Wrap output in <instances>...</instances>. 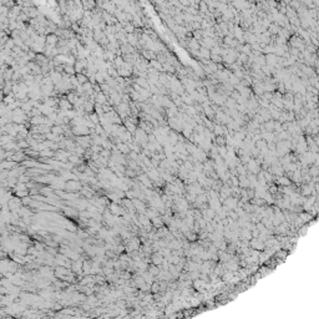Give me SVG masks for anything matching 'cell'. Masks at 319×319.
<instances>
[{"label": "cell", "mask_w": 319, "mask_h": 319, "mask_svg": "<svg viewBox=\"0 0 319 319\" xmlns=\"http://www.w3.org/2000/svg\"><path fill=\"white\" fill-rule=\"evenodd\" d=\"M210 60H212L214 62H222V56L221 55H211Z\"/></svg>", "instance_id": "12"}, {"label": "cell", "mask_w": 319, "mask_h": 319, "mask_svg": "<svg viewBox=\"0 0 319 319\" xmlns=\"http://www.w3.org/2000/svg\"><path fill=\"white\" fill-rule=\"evenodd\" d=\"M123 126H125L126 131H127V132H130L131 135H133V133H135V131H136V128H137V126H136V125H133L132 122H130L128 120H125Z\"/></svg>", "instance_id": "5"}, {"label": "cell", "mask_w": 319, "mask_h": 319, "mask_svg": "<svg viewBox=\"0 0 319 319\" xmlns=\"http://www.w3.org/2000/svg\"><path fill=\"white\" fill-rule=\"evenodd\" d=\"M279 30H281V27H279L277 24H274V22H272V24L268 26V32H269V35H272V34H278Z\"/></svg>", "instance_id": "9"}, {"label": "cell", "mask_w": 319, "mask_h": 319, "mask_svg": "<svg viewBox=\"0 0 319 319\" xmlns=\"http://www.w3.org/2000/svg\"><path fill=\"white\" fill-rule=\"evenodd\" d=\"M72 133H75L76 136H90V128H87L84 125H79V126H72Z\"/></svg>", "instance_id": "1"}, {"label": "cell", "mask_w": 319, "mask_h": 319, "mask_svg": "<svg viewBox=\"0 0 319 319\" xmlns=\"http://www.w3.org/2000/svg\"><path fill=\"white\" fill-rule=\"evenodd\" d=\"M95 99H96V104L97 105H100V106H104L105 104H107V97L105 94H102V92H99V94H96L95 95Z\"/></svg>", "instance_id": "4"}, {"label": "cell", "mask_w": 319, "mask_h": 319, "mask_svg": "<svg viewBox=\"0 0 319 319\" xmlns=\"http://www.w3.org/2000/svg\"><path fill=\"white\" fill-rule=\"evenodd\" d=\"M51 133L59 136V135H64V126H59V125H54L51 127Z\"/></svg>", "instance_id": "7"}, {"label": "cell", "mask_w": 319, "mask_h": 319, "mask_svg": "<svg viewBox=\"0 0 319 319\" xmlns=\"http://www.w3.org/2000/svg\"><path fill=\"white\" fill-rule=\"evenodd\" d=\"M39 153H40V157H41V158H50V157H52V156L55 155L51 150H42V151H40Z\"/></svg>", "instance_id": "10"}, {"label": "cell", "mask_w": 319, "mask_h": 319, "mask_svg": "<svg viewBox=\"0 0 319 319\" xmlns=\"http://www.w3.org/2000/svg\"><path fill=\"white\" fill-rule=\"evenodd\" d=\"M75 142H76L80 147H82V148H87V147H90L91 137H90V136H77V137L75 138Z\"/></svg>", "instance_id": "2"}, {"label": "cell", "mask_w": 319, "mask_h": 319, "mask_svg": "<svg viewBox=\"0 0 319 319\" xmlns=\"http://www.w3.org/2000/svg\"><path fill=\"white\" fill-rule=\"evenodd\" d=\"M57 104H59V107H60L61 111H69V110L72 107V105H71L67 100H65V99H64V100H60Z\"/></svg>", "instance_id": "6"}, {"label": "cell", "mask_w": 319, "mask_h": 319, "mask_svg": "<svg viewBox=\"0 0 319 319\" xmlns=\"http://www.w3.org/2000/svg\"><path fill=\"white\" fill-rule=\"evenodd\" d=\"M76 80H77V82H79V85H84V84H86L87 81H89V77L86 76V75H84V74H76Z\"/></svg>", "instance_id": "8"}, {"label": "cell", "mask_w": 319, "mask_h": 319, "mask_svg": "<svg viewBox=\"0 0 319 319\" xmlns=\"http://www.w3.org/2000/svg\"><path fill=\"white\" fill-rule=\"evenodd\" d=\"M216 143L218 145V147H219V146H226V140H224V137H223V136H217V137H216Z\"/></svg>", "instance_id": "11"}, {"label": "cell", "mask_w": 319, "mask_h": 319, "mask_svg": "<svg viewBox=\"0 0 319 319\" xmlns=\"http://www.w3.org/2000/svg\"><path fill=\"white\" fill-rule=\"evenodd\" d=\"M116 148H118L117 151H118L121 155H123V156L131 152V151H130V147H128V145H127V143H123V142H118V143L116 145Z\"/></svg>", "instance_id": "3"}]
</instances>
